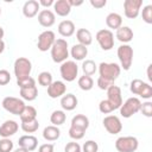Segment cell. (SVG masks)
Returning a JSON list of instances; mask_svg holds the SVG:
<instances>
[{
	"instance_id": "1",
	"label": "cell",
	"mask_w": 152,
	"mask_h": 152,
	"mask_svg": "<svg viewBox=\"0 0 152 152\" xmlns=\"http://www.w3.org/2000/svg\"><path fill=\"white\" fill-rule=\"evenodd\" d=\"M99 69V74H100V78L114 84V82L116 81V78L120 76L121 72V68L118 63H107V62H102L99 64L97 66Z\"/></svg>"
},
{
	"instance_id": "2",
	"label": "cell",
	"mask_w": 152,
	"mask_h": 152,
	"mask_svg": "<svg viewBox=\"0 0 152 152\" xmlns=\"http://www.w3.org/2000/svg\"><path fill=\"white\" fill-rule=\"evenodd\" d=\"M50 50H51V58L55 63H61L62 64L69 57L68 42L63 38L56 39Z\"/></svg>"
},
{
	"instance_id": "3",
	"label": "cell",
	"mask_w": 152,
	"mask_h": 152,
	"mask_svg": "<svg viewBox=\"0 0 152 152\" xmlns=\"http://www.w3.org/2000/svg\"><path fill=\"white\" fill-rule=\"evenodd\" d=\"M13 70H14V75L17 77V80H23V78L30 77L31 71H32V63L26 57H19L14 61Z\"/></svg>"
},
{
	"instance_id": "4",
	"label": "cell",
	"mask_w": 152,
	"mask_h": 152,
	"mask_svg": "<svg viewBox=\"0 0 152 152\" xmlns=\"http://www.w3.org/2000/svg\"><path fill=\"white\" fill-rule=\"evenodd\" d=\"M118 58L120 62V68L124 70H129L133 63V48L128 44H122L118 48Z\"/></svg>"
},
{
	"instance_id": "5",
	"label": "cell",
	"mask_w": 152,
	"mask_h": 152,
	"mask_svg": "<svg viewBox=\"0 0 152 152\" xmlns=\"http://www.w3.org/2000/svg\"><path fill=\"white\" fill-rule=\"evenodd\" d=\"M129 89L132 94L138 95L145 100H150L152 97V87L150 86V83H146L142 80L134 78L129 84Z\"/></svg>"
},
{
	"instance_id": "6",
	"label": "cell",
	"mask_w": 152,
	"mask_h": 152,
	"mask_svg": "<svg viewBox=\"0 0 152 152\" xmlns=\"http://www.w3.org/2000/svg\"><path fill=\"white\" fill-rule=\"evenodd\" d=\"M2 108L5 110H7L8 113L13 114V115H20L21 112L25 108V102L23 99L19 97H14V96H6L2 100Z\"/></svg>"
},
{
	"instance_id": "7",
	"label": "cell",
	"mask_w": 152,
	"mask_h": 152,
	"mask_svg": "<svg viewBox=\"0 0 152 152\" xmlns=\"http://www.w3.org/2000/svg\"><path fill=\"white\" fill-rule=\"evenodd\" d=\"M139 147V141L135 137H120L115 140V148L118 152H135Z\"/></svg>"
},
{
	"instance_id": "8",
	"label": "cell",
	"mask_w": 152,
	"mask_h": 152,
	"mask_svg": "<svg viewBox=\"0 0 152 152\" xmlns=\"http://www.w3.org/2000/svg\"><path fill=\"white\" fill-rule=\"evenodd\" d=\"M140 107H141V101L138 97H129L127 99L125 102H122L120 109V115L122 118H131L134 114H137L138 112H140Z\"/></svg>"
},
{
	"instance_id": "9",
	"label": "cell",
	"mask_w": 152,
	"mask_h": 152,
	"mask_svg": "<svg viewBox=\"0 0 152 152\" xmlns=\"http://www.w3.org/2000/svg\"><path fill=\"white\" fill-rule=\"evenodd\" d=\"M61 76L66 82H72L78 75V65L75 61H65L59 66Z\"/></svg>"
},
{
	"instance_id": "10",
	"label": "cell",
	"mask_w": 152,
	"mask_h": 152,
	"mask_svg": "<svg viewBox=\"0 0 152 152\" xmlns=\"http://www.w3.org/2000/svg\"><path fill=\"white\" fill-rule=\"evenodd\" d=\"M95 39L103 51H109L114 48V34L108 28H102L97 31Z\"/></svg>"
},
{
	"instance_id": "11",
	"label": "cell",
	"mask_w": 152,
	"mask_h": 152,
	"mask_svg": "<svg viewBox=\"0 0 152 152\" xmlns=\"http://www.w3.org/2000/svg\"><path fill=\"white\" fill-rule=\"evenodd\" d=\"M56 40V36L55 32H52L51 30H46L43 31L39 36H38V40H37V48L39 51L45 52L48 50L51 49V46L53 45Z\"/></svg>"
},
{
	"instance_id": "12",
	"label": "cell",
	"mask_w": 152,
	"mask_h": 152,
	"mask_svg": "<svg viewBox=\"0 0 152 152\" xmlns=\"http://www.w3.org/2000/svg\"><path fill=\"white\" fill-rule=\"evenodd\" d=\"M142 6V0H125L124 1V13L128 19H135Z\"/></svg>"
},
{
	"instance_id": "13",
	"label": "cell",
	"mask_w": 152,
	"mask_h": 152,
	"mask_svg": "<svg viewBox=\"0 0 152 152\" xmlns=\"http://www.w3.org/2000/svg\"><path fill=\"white\" fill-rule=\"evenodd\" d=\"M103 127L109 134H118L122 131V124L121 120L116 115H107L104 116L103 121Z\"/></svg>"
},
{
	"instance_id": "14",
	"label": "cell",
	"mask_w": 152,
	"mask_h": 152,
	"mask_svg": "<svg viewBox=\"0 0 152 152\" xmlns=\"http://www.w3.org/2000/svg\"><path fill=\"white\" fill-rule=\"evenodd\" d=\"M107 100L114 107V109H119L122 104V95L120 87L113 84L107 89Z\"/></svg>"
},
{
	"instance_id": "15",
	"label": "cell",
	"mask_w": 152,
	"mask_h": 152,
	"mask_svg": "<svg viewBox=\"0 0 152 152\" xmlns=\"http://www.w3.org/2000/svg\"><path fill=\"white\" fill-rule=\"evenodd\" d=\"M66 91V86L63 81H52V83L48 87V95L51 99L62 97Z\"/></svg>"
},
{
	"instance_id": "16",
	"label": "cell",
	"mask_w": 152,
	"mask_h": 152,
	"mask_svg": "<svg viewBox=\"0 0 152 152\" xmlns=\"http://www.w3.org/2000/svg\"><path fill=\"white\" fill-rule=\"evenodd\" d=\"M19 129V125L14 120H6L0 126V137L2 138H10L14 135Z\"/></svg>"
},
{
	"instance_id": "17",
	"label": "cell",
	"mask_w": 152,
	"mask_h": 152,
	"mask_svg": "<svg viewBox=\"0 0 152 152\" xmlns=\"http://www.w3.org/2000/svg\"><path fill=\"white\" fill-rule=\"evenodd\" d=\"M56 21V15L51 10H42L38 13V23L43 27H51Z\"/></svg>"
},
{
	"instance_id": "18",
	"label": "cell",
	"mask_w": 152,
	"mask_h": 152,
	"mask_svg": "<svg viewBox=\"0 0 152 152\" xmlns=\"http://www.w3.org/2000/svg\"><path fill=\"white\" fill-rule=\"evenodd\" d=\"M18 144H19V147H23V148L27 150L28 152H31V151H34L37 148V146H38V139L34 135L25 134V135H21L19 138Z\"/></svg>"
},
{
	"instance_id": "19",
	"label": "cell",
	"mask_w": 152,
	"mask_h": 152,
	"mask_svg": "<svg viewBox=\"0 0 152 152\" xmlns=\"http://www.w3.org/2000/svg\"><path fill=\"white\" fill-rule=\"evenodd\" d=\"M77 103H78V100L74 94H64L61 97V107L63 108V110H66V112L74 110L77 107Z\"/></svg>"
},
{
	"instance_id": "20",
	"label": "cell",
	"mask_w": 152,
	"mask_h": 152,
	"mask_svg": "<svg viewBox=\"0 0 152 152\" xmlns=\"http://www.w3.org/2000/svg\"><path fill=\"white\" fill-rule=\"evenodd\" d=\"M39 8H40V6L37 0H28L23 6V14L26 18H33L34 15L38 14Z\"/></svg>"
},
{
	"instance_id": "21",
	"label": "cell",
	"mask_w": 152,
	"mask_h": 152,
	"mask_svg": "<svg viewBox=\"0 0 152 152\" xmlns=\"http://www.w3.org/2000/svg\"><path fill=\"white\" fill-rule=\"evenodd\" d=\"M76 31L75 24L71 20H62L58 24V33L62 37H71Z\"/></svg>"
},
{
	"instance_id": "22",
	"label": "cell",
	"mask_w": 152,
	"mask_h": 152,
	"mask_svg": "<svg viewBox=\"0 0 152 152\" xmlns=\"http://www.w3.org/2000/svg\"><path fill=\"white\" fill-rule=\"evenodd\" d=\"M133 31L131 27L128 26H121L116 30V33H115V37L119 42L124 43V44H127L129 43L132 39H133Z\"/></svg>"
},
{
	"instance_id": "23",
	"label": "cell",
	"mask_w": 152,
	"mask_h": 152,
	"mask_svg": "<svg viewBox=\"0 0 152 152\" xmlns=\"http://www.w3.org/2000/svg\"><path fill=\"white\" fill-rule=\"evenodd\" d=\"M55 13L59 17H66L71 12V6L69 5L68 0H57L53 4Z\"/></svg>"
},
{
	"instance_id": "24",
	"label": "cell",
	"mask_w": 152,
	"mask_h": 152,
	"mask_svg": "<svg viewBox=\"0 0 152 152\" xmlns=\"http://www.w3.org/2000/svg\"><path fill=\"white\" fill-rule=\"evenodd\" d=\"M61 137V129L57 126L50 125L43 129V138L46 141H56Z\"/></svg>"
},
{
	"instance_id": "25",
	"label": "cell",
	"mask_w": 152,
	"mask_h": 152,
	"mask_svg": "<svg viewBox=\"0 0 152 152\" xmlns=\"http://www.w3.org/2000/svg\"><path fill=\"white\" fill-rule=\"evenodd\" d=\"M76 38H77L78 44L84 45V46H89L93 43V36L90 31L87 28H78L76 31Z\"/></svg>"
},
{
	"instance_id": "26",
	"label": "cell",
	"mask_w": 152,
	"mask_h": 152,
	"mask_svg": "<svg viewBox=\"0 0 152 152\" xmlns=\"http://www.w3.org/2000/svg\"><path fill=\"white\" fill-rule=\"evenodd\" d=\"M70 55L75 61H83L88 55V48L81 44H75L70 50Z\"/></svg>"
},
{
	"instance_id": "27",
	"label": "cell",
	"mask_w": 152,
	"mask_h": 152,
	"mask_svg": "<svg viewBox=\"0 0 152 152\" xmlns=\"http://www.w3.org/2000/svg\"><path fill=\"white\" fill-rule=\"evenodd\" d=\"M106 25H107L109 28L118 30L119 27L122 26V17H121L119 13L112 12V13H109V14L106 17Z\"/></svg>"
},
{
	"instance_id": "28",
	"label": "cell",
	"mask_w": 152,
	"mask_h": 152,
	"mask_svg": "<svg viewBox=\"0 0 152 152\" xmlns=\"http://www.w3.org/2000/svg\"><path fill=\"white\" fill-rule=\"evenodd\" d=\"M21 122H28L37 119V109L33 106H25L24 110L19 115Z\"/></svg>"
},
{
	"instance_id": "29",
	"label": "cell",
	"mask_w": 152,
	"mask_h": 152,
	"mask_svg": "<svg viewBox=\"0 0 152 152\" xmlns=\"http://www.w3.org/2000/svg\"><path fill=\"white\" fill-rule=\"evenodd\" d=\"M70 126H75V127H78V128L87 131V128L89 127V119L83 114H77L71 119Z\"/></svg>"
},
{
	"instance_id": "30",
	"label": "cell",
	"mask_w": 152,
	"mask_h": 152,
	"mask_svg": "<svg viewBox=\"0 0 152 152\" xmlns=\"http://www.w3.org/2000/svg\"><path fill=\"white\" fill-rule=\"evenodd\" d=\"M20 96L23 100L26 101H34L38 96V89L37 87H30V88H23L20 89Z\"/></svg>"
},
{
	"instance_id": "31",
	"label": "cell",
	"mask_w": 152,
	"mask_h": 152,
	"mask_svg": "<svg viewBox=\"0 0 152 152\" xmlns=\"http://www.w3.org/2000/svg\"><path fill=\"white\" fill-rule=\"evenodd\" d=\"M65 120H66V114H65V112L64 110H53L52 112V114L50 115V121H51V124L53 125V126H61V125H63L64 122H65Z\"/></svg>"
},
{
	"instance_id": "32",
	"label": "cell",
	"mask_w": 152,
	"mask_h": 152,
	"mask_svg": "<svg viewBox=\"0 0 152 152\" xmlns=\"http://www.w3.org/2000/svg\"><path fill=\"white\" fill-rule=\"evenodd\" d=\"M96 70H97V65H96V63L93 59H86V61H83V63H82L83 75L91 76V75H94L96 72Z\"/></svg>"
},
{
	"instance_id": "33",
	"label": "cell",
	"mask_w": 152,
	"mask_h": 152,
	"mask_svg": "<svg viewBox=\"0 0 152 152\" xmlns=\"http://www.w3.org/2000/svg\"><path fill=\"white\" fill-rule=\"evenodd\" d=\"M77 83H78V87L84 91H88V90L93 89V87H94V80L91 78V76H87V75L81 76L78 78Z\"/></svg>"
},
{
	"instance_id": "34",
	"label": "cell",
	"mask_w": 152,
	"mask_h": 152,
	"mask_svg": "<svg viewBox=\"0 0 152 152\" xmlns=\"http://www.w3.org/2000/svg\"><path fill=\"white\" fill-rule=\"evenodd\" d=\"M38 83L43 87H49L52 83V75L49 71H42L38 75Z\"/></svg>"
},
{
	"instance_id": "35",
	"label": "cell",
	"mask_w": 152,
	"mask_h": 152,
	"mask_svg": "<svg viewBox=\"0 0 152 152\" xmlns=\"http://www.w3.org/2000/svg\"><path fill=\"white\" fill-rule=\"evenodd\" d=\"M38 128H39V122L37 119L28 122H21V129L25 133H34Z\"/></svg>"
},
{
	"instance_id": "36",
	"label": "cell",
	"mask_w": 152,
	"mask_h": 152,
	"mask_svg": "<svg viewBox=\"0 0 152 152\" xmlns=\"http://www.w3.org/2000/svg\"><path fill=\"white\" fill-rule=\"evenodd\" d=\"M84 133L86 131L82 129V128H78V127H75V126H70L69 128V137L74 140H80L84 137Z\"/></svg>"
},
{
	"instance_id": "37",
	"label": "cell",
	"mask_w": 152,
	"mask_h": 152,
	"mask_svg": "<svg viewBox=\"0 0 152 152\" xmlns=\"http://www.w3.org/2000/svg\"><path fill=\"white\" fill-rule=\"evenodd\" d=\"M141 17L146 24H152V5H146L142 7Z\"/></svg>"
},
{
	"instance_id": "38",
	"label": "cell",
	"mask_w": 152,
	"mask_h": 152,
	"mask_svg": "<svg viewBox=\"0 0 152 152\" xmlns=\"http://www.w3.org/2000/svg\"><path fill=\"white\" fill-rule=\"evenodd\" d=\"M13 151V141L10 138L0 139V152H12Z\"/></svg>"
},
{
	"instance_id": "39",
	"label": "cell",
	"mask_w": 152,
	"mask_h": 152,
	"mask_svg": "<svg viewBox=\"0 0 152 152\" xmlns=\"http://www.w3.org/2000/svg\"><path fill=\"white\" fill-rule=\"evenodd\" d=\"M17 86L23 89V88H30V87H34L36 86V80L33 77H26L23 80H17Z\"/></svg>"
},
{
	"instance_id": "40",
	"label": "cell",
	"mask_w": 152,
	"mask_h": 152,
	"mask_svg": "<svg viewBox=\"0 0 152 152\" xmlns=\"http://www.w3.org/2000/svg\"><path fill=\"white\" fill-rule=\"evenodd\" d=\"M99 110H100L102 114H109V113H112V112L115 110V109H114V107L109 103V101L106 99V100L100 101V103H99Z\"/></svg>"
},
{
	"instance_id": "41",
	"label": "cell",
	"mask_w": 152,
	"mask_h": 152,
	"mask_svg": "<svg viewBox=\"0 0 152 152\" xmlns=\"http://www.w3.org/2000/svg\"><path fill=\"white\" fill-rule=\"evenodd\" d=\"M81 148H82V152H97L99 145L94 140H87Z\"/></svg>"
},
{
	"instance_id": "42",
	"label": "cell",
	"mask_w": 152,
	"mask_h": 152,
	"mask_svg": "<svg viewBox=\"0 0 152 152\" xmlns=\"http://www.w3.org/2000/svg\"><path fill=\"white\" fill-rule=\"evenodd\" d=\"M140 112L142 113V115H145L146 118H151L152 116V102L151 101H146L141 103L140 107Z\"/></svg>"
},
{
	"instance_id": "43",
	"label": "cell",
	"mask_w": 152,
	"mask_h": 152,
	"mask_svg": "<svg viewBox=\"0 0 152 152\" xmlns=\"http://www.w3.org/2000/svg\"><path fill=\"white\" fill-rule=\"evenodd\" d=\"M64 152H82V148L80 146L78 142L76 141H70L65 145L64 147Z\"/></svg>"
},
{
	"instance_id": "44",
	"label": "cell",
	"mask_w": 152,
	"mask_h": 152,
	"mask_svg": "<svg viewBox=\"0 0 152 152\" xmlns=\"http://www.w3.org/2000/svg\"><path fill=\"white\" fill-rule=\"evenodd\" d=\"M11 81V74L6 69L0 70V86H6Z\"/></svg>"
},
{
	"instance_id": "45",
	"label": "cell",
	"mask_w": 152,
	"mask_h": 152,
	"mask_svg": "<svg viewBox=\"0 0 152 152\" xmlns=\"http://www.w3.org/2000/svg\"><path fill=\"white\" fill-rule=\"evenodd\" d=\"M53 151H55V146L53 144H50V142L43 144L38 148V152H53Z\"/></svg>"
},
{
	"instance_id": "46",
	"label": "cell",
	"mask_w": 152,
	"mask_h": 152,
	"mask_svg": "<svg viewBox=\"0 0 152 152\" xmlns=\"http://www.w3.org/2000/svg\"><path fill=\"white\" fill-rule=\"evenodd\" d=\"M89 2L94 8H103L107 5V0H90Z\"/></svg>"
},
{
	"instance_id": "47",
	"label": "cell",
	"mask_w": 152,
	"mask_h": 152,
	"mask_svg": "<svg viewBox=\"0 0 152 152\" xmlns=\"http://www.w3.org/2000/svg\"><path fill=\"white\" fill-rule=\"evenodd\" d=\"M38 4H39V6H44V7L48 8V7H50V6H53L55 1H53V0H39Z\"/></svg>"
},
{
	"instance_id": "48",
	"label": "cell",
	"mask_w": 152,
	"mask_h": 152,
	"mask_svg": "<svg viewBox=\"0 0 152 152\" xmlns=\"http://www.w3.org/2000/svg\"><path fill=\"white\" fill-rule=\"evenodd\" d=\"M69 5L72 7V6H81L83 4V0H78V1H75V0H68Z\"/></svg>"
},
{
	"instance_id": "49",
	"label": "cell",
	"mask_w": 152,
	"mask_h": 152,
	"mask_svg": "<svg viewBox=\"0 0 152 152\" xmlns=\"http://www.w3.org/2000/svg\"><path fill=\"white\" fill-rule=\"evenodd\" d=\"M151 68H152V65L150 64V65L147 66V78H148V81H150V82L152 81V76H151Z\"/></svg>"
},
{
	"instance_id": "50",
	"label": "cell",
	"mask_w": 152,
	"mask_h": 152,
	"mask_svg": "<svg viewBox=\"0 0 152 152\" xmlns=\"http://www.w3.org/2000/svg\"><path fill=\"white\" fill-rule=\"evenodd\" d=\"M4 50H5V42L2 39H0V55L4 52Z\"/></svg>"
},
{
	"instance_id": "51",
	"label": "cell",
	"mask_w": 152,
	"mask_h": 152,
	"mask_svg": "<svg viewBox=\"0 0 152 152\" xmlns=\"http://www.w3.org/2000/svg\"><path fill=\"white\" fill-rule=\"evenodd\" d=\"M13 152H28L27 150H25V148H23V147H18L17 150H14Z\"/></svg>"
},
{
	"instance_id": "52",
	"label": "cell",
	"mask_w": 152,
	"mask_h": 152,
	"mask_svg": "<svg viewBox=\"0 0 152 152\" xmlns=\"http://www.w3.org/2000/svg\"><path fill=\"white\" fill-rule=\"evenodd\" d=\"M4 34H5V31H4V28L0 26V39L4 38Z\"/></svg>"
},
{
	"instance_id": "53",
	"label": "cell",
	"mask_w": 152,
	"mask_h": 152,
	"mask_svg": "<svg viewBox=\"0 0 152 152\" xmlns=\"http://www.w3.org/2000/svg\"><path fill=\"white\" fill-rule=\"evenodd\" d=\"M0 14H1V7H0Z\"/></svg>"
}]
</instances>
